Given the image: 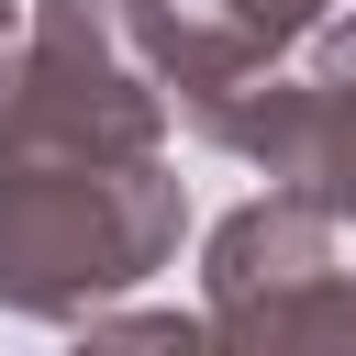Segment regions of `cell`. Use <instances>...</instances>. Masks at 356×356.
<instances>
[{"mask_svg": "<svg viewBox=\"0 0 356 356\" xmlns=\"http://www.w3.org/2000/svg\"><path fill=\"white\" fill-rule=\"evenodd\" d=\"M245 167H256L267 189H300V200H323L334 222H356V11H334V22L312 33V67L278 78L267 134H256Z\"/></svg>", "mask_w": 356, "mask_h": 356, "instance_id": "277c9868", "label": "cell"}, {"mask_svg": "<svg viewBox=\"0 0 356 356\" xmlns=\"http://www.w3.org/2000/svg\"><path fill=\"white\" fill-rule=\"evenodd\" d=\"M22 156H167L145 0H33L0 67V167Z\"/></svg>", "mask_w": 356, "mask_h": 356, "instance_id": "7a4b0ae2", "label": "cell"}, {"mask_svg": "<svg viewBox=\"0 0 356 356\" xmlns=\"http://www.w3.org/2000/svg\"><path fill=\"white\" fill-rule=\"evenodd\" d=\"M11 44H22V22H11V0H0V67H11Z\"/></svg>", "mask_w": 356, "mask_h": 356, "instance_id": "5b68a950", "label": "cell"}, {"mask_svg": "<svg viewBox=\"0 0 356 356\" xmlns=\"http://www.w3.org/2000/svg\"><path fill=\"white\" fill-rule=\"evenodd\" d=\"M334 211L300 200V189H267L245 211L211 222V256H200V323L211 345H245V356H289V345H356V267L334 256Z\"/></svg>", "mask_w": 356, "mask_h": 356, "instance_id": "3957f363", "label": "cell"}, {"mask_svg": "<svg viewBox=\"0 0 356 356\" xmlns=\"http://www.w3.org/2000/svg\"><path fill=\"white\" fill-rule=\"evenodd\" d=\"M189 234L167 156H22L0 167V300L33 323H89L156 278Z\"/></svg>", "mask_w": 356, "mask_h": 356, "instance_id": "6da1fadb", "label": "cell"}]
</instances>
